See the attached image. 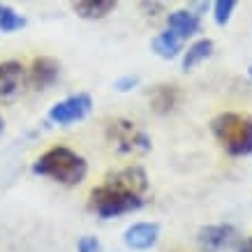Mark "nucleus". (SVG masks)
<instances>
[{
  "instance_id": "obj_1",
  "label": "nucleus",
  "mask_w": 252,
  "mask_h": 252,
  "mask_svg": "<svg viewBox=\"0 0 252 252\" xmlns=\"http://www.w3.org/2000/svg\"><path fill=\"white\" fill-rule=\"evenodd\" d=\"M146 190H148V176L144 169L125 167L107 176L104 183L91 192V208L104 220L134 213L144 206Z\"/></svg>"
},
{
  "instance_id": "obj_2",
  "label": "nucleus",
  "mask_w": 252,
  "mask_h": 252,
  "mask_svg": "<svg viewBox=\"0 0 252 252\" xmlns=\"http://www.w3.org/2000/svg\"><path fill=\"white\" fill-rule=\"evenodd\" d=\"M88 164L79 153H74L67 146L49 148L44 155H39L32 164V174L54 178L63 185H77L86 178Z\"/></svg>"
},
{
  "instance_id": "obj_3",
  "label": "nucleus",
  "mask_w": 252,
  "mask_h": 252,
  "mask_svg": "<svg viewBox=\"0 0 252 252\" xmlns=\"http://www.w3.org/2000/svg\"><path fill=\"white\" fill-rule=\"evenodd\" d=\"M211 132L218 139V144L234 158L252 155V118L245 114H224L215 116L211 121Z\"/></svg>"
},
{
  "instance_id": "obj_4",
  "label": "nucleus",
  "mask_w": 252,
  "mask_h": 252,
  "mask_svg": "<svg viewBox=\"0 0 252 252\" xmlns=\"http://www.w3.org/2000/svg\"><path fill=\"white\" fill-rule=\"evenodd\" d=\"M107 139L121 153H146L151 151V137L146 134L137 123L116 118L107 125Z\"/></svg>"
},
{
  "instance_id": "obj_5",
  "label": "nucleus",
  "mask_w": 252,
  "mask_h": 252,
  "mask_svg": "<svg viewBox=\"0 0 252 252\" xmlns=\"http://www.w3.org/2000/svg\"><path fill=\"white\" fill-rule=\"evenodd\" d=\"M93 107V99L88 93H77V95H69L63 102H56L54 107L49 109V121L56 125H72V123L81 121L88 116Z\"/></svg>"
},
{
  "instance_id": "obj_6",
  "label": "nucleus",
  "mask_w": 252,
  "mask_h": 252,
  "mask_svg": "<svg viewBox=\"0 0 252 252\" xmlns=\"http://www.w3.org/2000/svg\"><path fill=\"white\" fill-rule=\"evenodd\" d=\"M236 229L231 224H208L197 231V243L201 252H220L227 250L236 241Z\"/></svg>"
},
{
  "instance_id": "obj_7",
  "label": "nucleus",
  "mask_w": 252,
  "mask_h": 252,
  "mask_svg": "<svg viewBox=\"0 0 252 252\" xmlns=\"http://www.w3.org/2000/svg\"><path fill=\"white\" fill-rule=\"evenodd\" d=\"M23 79H26V72H23L21 63L16 61L0 63V104L9 102V99H14L19 95Z\"/></svg>"
},
{
  "instance_id": "obj_8",
  "label": "nucleus",
  "mask_w": 252,
  "mask_h": 252,
  "mask_svg": "<svg viewBox=\"0 0 252 252\" xmlns=\"http://www.w3.org/2000/svg\"><path fill=\"white\" fill-rule=\"evenodd\" d=\"M61 77V63L56 58H49V56H42V58H35L31 67V86L35 91H44L49 86H54Z\"/></svg>"
},
{
  "instance_id": "obj_9",
  "label": "nucleus",
  "mask_w": 252,
  "mask_h": 252,
  "mask_svg": "<svg viewBox=\"0 0 252 252\" xmlns=\"http://www.w3.org/2000/svg\"><path fill=\"white\" fill-rule=\"evenodd\" d=\"M160 238V224L158 222H139L125 231V245L132 250H151Z\"/></svg>"
},
{
  "instance_id": "obj_10",
  "label": "nucleus",
  "mask_w": 252,
  "mask_h": 252,
  "mask_svg": "<svg viewBox=\"0 0 252 252\" xmlns=\"http://www.w3.org/2000/svg\"><path fill=\"white\" fill-rule=\"evenodd\" d=\"M167 31L174 32L178 39H188L192 37L194 32H199V14L190 12V9H178V12H171L167 21Z\"/></svg>"
},
{
  "instance_id": "obj_11",
  "label": "nucleus",
  "mask_w": 252,
  "mask_h": 252,
  "mask_svg": "<svg viewBox=\"0 0 252 252\" xmlns=\"http://www.w3.org/2000/svg\"><path fill=\"white\" fill-rule=\"evenodd\" d=\"M181 102V91L178 86H169V84H160L155 86L151 93V107L155 114H169L174 111Z\"/></svg>"
},
{
  "instance_id": "obj_12",
  "label": "nucleus",
  "mask_w": 252,
  "mask_h": 252,
  "mask_svg": "<svg viewBox=\"0 0 252 252\" xmlns=\"http://www.w3.org/2000/svg\"><path fill=\"white\" fill-rule=\"evenodd\" d=\"M116 7H118L116 0H81V2H74V5H72V9H74L81 19H86V21L104 19V16L111 14Z\"/></svg>"
},
{
  "instance_id": "obj_13",
  "label": "nucleus",
  "mask_w": 252,
  "mask_h": 252,
  "mask_svg": "<svg viewBox=\"0 0 252 252\" xmlns=\"http://www.w3.org/2000/svg\"><path fill=\"white\" fill-rule=\"evenodd\" d=\"M181 49H183V39H178L174 32H169V31L160 32L153 39V51L160 58H167V61L169 58H176V56L181 54Z\"/></svg>"
},
{
  "instance_id": "obj_14",
  "label": "nucleus",
  "mask_w": 252,
  "mask_h": 252,
  "mask_svg": "<svg viewBox=\"0 0 252 252\" xmlns=\"http://www.w3.org/2000/svg\"><path fill=\"white\" fill-rule=\"evenodd\" d=\"M213 54V42L211 39H199L194 44L185 51V58H183V69H192L197 67L201 61H206L208 56Z\"/></svg>"
},
{
  "instance_id": "obj_15",
  "label": "nucleus",
  "mask_w": 252,
  "mask_h": 252,
  "mask_svg": "<svg viewBox=\"0 0 252 252\" xmlns=\"http://www.w3.org/2000/svg\"><path fill=\"white\" fill-rule=\"evenodd\" d=\"M26 26V19L21 14H16L12 7L7 5H0V32H14L21 31Z\"/></svg>"
},
{
  "instance_id": "obj_16",
  "label": "nucleus",
  "mask_w": 252,
  "mask_h": 252,
  "mask_svg": "<svg viewBox=\"0 0 252 252\" xmlns=\"http://www.w3.org/2000/svg\"><path fill=\"white\" fill-rule=\"evenodd\" d=\"M236 9V2L234 0H218L213 5V16H215V23L218 26H224V23H229L231 19V12Z\"/></svg>"
},
{
  "instance_id": "obj_17",
  "label": "nucleus",
  "mask_w": 252,
  "mask_h": 252,
  "mask_svg": "<svg viewBox=\"0 0 252 252\" xmlns=\"http://www.w3.org/2000/svg\"><path fill=\"white\" fill-rule=\"evenodd\" d=\"M79 252H99V241L95 236H81L77 243Z\"/></svg>"
},
{
  "instance_id": "obj_18",
  "label": "nucleus",
  "mask_w": 252,
  "mask_h": 252,
  "mask_svg": "<svg viewBox=\"0 0 252 252\" xmlns=\"http://www.w3.org/2000/svg\"><path fill=\"white\" fill-rule=\"evenodd\" d=\"M139 84V77H132V74H127V77H123V79H118L114 84V88L116 91H121V93H127V91H132L134 86Z\"/></svg>"
},
{
  "instance_id": "obj_19",
  "label": "nucleus",
  "mask_w": 252,
  "mask_h": 252,
  "mask_svg": "<svg viewBox=\"0 0 252 252\" xmlns=\"http://www.w3.org/2000/svg\"><path fill=\"white\" fill-rule=\"evenodd\" d=\"M141 7L148 9V12H158V9H162L164 5H162V2H141Z\"/></svg>"
},
{
  "instance_id": "obj_20",
  "label": "nucleus",
  "mask_w": 252,
  "mask_h": 252,
  "mask_svg": "<svg viewBox=\"0 0 252 252\" xmlns=\"http://www.w3.org/2000/svg\"><path fill=\"white\" fill-rule=\"evenodd\" d=\"M238 252H252V238H245L243 245L238 248Z\"/></svg>"
},
{
  "instance_id": "obj_21",
  "label": "nucleus",
  "mask_w": 252,
  "mask_h": 252,
  "mask_svg": "<svg viewBox=\"0 0 252 252\" xmlns=\"http://www.w3.org/2000/svg\"><path fill=\"white\" fill-rule=\"evenodd\" d=\"M2 130H5V121H2V116H0V134H2Z\"/></svg>"
},
{
  "instance_id": "obj_22",
  "label": "nucleus",
  "mask_w": 252,
  "mask_h": 252,
  "mask_svg": "<svg viewBox=\"0 0 252 252\" xmlns=\"http://www.w3.org/2000/svg\"><path fill=\"white\" fill-rule=\"evenodd\" d=\"M248 72H250V77H252V65H250V69H248Z\"/></svg>"
}]
</instances>
